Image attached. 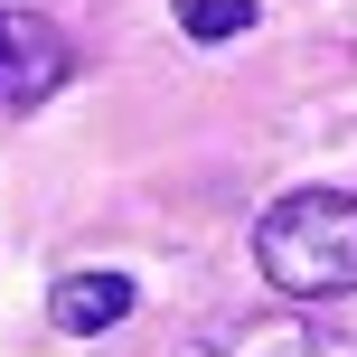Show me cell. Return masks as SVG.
<instances>
[{
  "label": "cell",
  "mask_w": 357,
  "mask_h": 357,
  "mask_svg": "<svg viewBox=\"0 0 357 357\" xmlns=\"http://www.w3.org/2000/svg\"><path fill=\"white\" fill-rule=\"evenodd\" d=\"M254 264L282 301H339L357 291V197L348 188H291L254 216Z\"/></svg>",
  "instance_id": "obj_1"
},
{
  "label": "cell",
  "mask_w": 357,
  "mask_h": 357,
  "mask_svg": "<svg viewBox=\"0 0 357 357\" xmlns=\"http://www.w3.org/2000/svg\"><path fill=\"white\" fill-rule=\"evenodd\" d=\"M66 75H75V47L38 10H10V0H0V123L29 113V104H47Z\"/></svg>",
  "instance_id": "obj_2"
},
{
  "label": "cell",
  "mask_w": 357,
  "mask_h": 357,
  "mask_svg": "<svg viewBox=\"0 0 357 357\" xmlns=\"http://www.w3.org/2000/svg\"><path fill=\"white\" fill-rule=\"evenodd\" d=\"M188 357H357V339L320 310H254V320L207 329Z\"/></svg>",
  "instance_id": "obj_3"
},
{
  "label": "cell",
  "mask_w": 357,
  "mask_h": 357,
  "mask_svg": "<svg viewBox=\"0 0 357 357\" xmlns=\"http://www.w3.org/2000/svg\"><path fill=\"white\" fill-rule=\"evenodd\" d=\"M132 301H142V291H132V273H66V282L47 291V320L66 329V339H94V329H113Z\"/></svg>",
  "instance_id": "obj_4"
},
{
  "label": "cell",
  "mask_w": 357,
  "mask_h": 357,
  "mask_svg": "<svg viewBox=\"0 0 357 357\" xmlns=\"http://www.w3.org/2000/svg\"><path fill=\"white\" fill-rule=\"evenodd\" d=\"M188 38H245L254 29V0H169Z\"/></svg>",
  "instance_id": "obj_5"
}]
</instances>
